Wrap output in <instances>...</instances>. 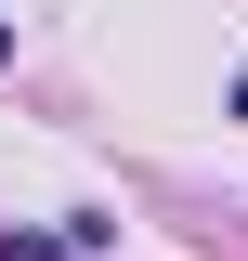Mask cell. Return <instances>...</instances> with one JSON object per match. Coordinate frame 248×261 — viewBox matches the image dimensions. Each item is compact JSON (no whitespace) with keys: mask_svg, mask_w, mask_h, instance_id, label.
<instances>
[{"mask_svg":"<svg viewBox=\"0 0 248 261\" xmlns=\"http://www.w3.org/2000/svg\"><path fill=\"white\" fill-rule=\"evenodd\" d=\"M0 261H65V235H0Z\"/></svg>","mask_w":248,"mask_h":261,"instance_id":"cell-1","label":"cell"}]
</instances>
